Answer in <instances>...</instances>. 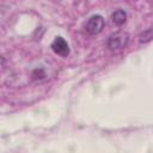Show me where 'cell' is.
<instances>
[{
	"label": "cell",
	"mask_w": 153,
	"mask_h": 153,
	"mask_svg": "<svg viewBox=\"0 0 153 153\" xmlns=\"http://www.w3.org/2000/svg\"><path fill=\"white\" fill-rule=\"evenodd\" d=\"M104 24H105L104 18H103L102 16H99V14H94V16L90 17L88 20L86 22V24H85V30H86L90 35H97V33H99V32L103 30Z\"/></svg>",
	"instance_id": "cell-1"
},
{
	"label": "cell",
	"mask_w": 153,
	"mask_h": 153,
	"mask_svg": "<svg viewBox=\"0 0 153 153\" xmlns=\"http://www.w3.org/2000/svg\"><path fill=\"white\" fill-rule=\"evenodd\" d=\"M128 43V35L124 32H117L109 37L108 47L110 50H121Z\"/></svg>",
	"instance_id": "cell-2"
},
{
	"label": "cell",
	"mask_w": 153,
	"mask_h": 153,
	"mask_svg": "<svg viewBox=\"0 0 153 153\" xmlns=\"http://www.w3.org/2000/svg\"><path fill=\"white\" fill-rule=\"evenodd\" d=\"M51 49L60 56H67L69 54V45L62 37H56L51 43Z\"/></svg>",
	"instance_id": "cell-3"
},
{
	"label": "cell",
	"mask_w": 153,
	"mask_h": 153,
	"mask_svg": "<svg viewBox=\"0 0 153 153\" xmlns=\"http://www.w3.org/2000/svg\"><path fill=\"white\" fill-rule=\"evenodd\" d=\"M111 18H112V22H114L116 25H122V24H124L126 20H127V13H126L123 10H116V11L112 13Z\"/></svg>",
	"instance_id": "cell-4"
},
{
	"label": "cell",
	"mask_w": 153,
	"mask_h": 153,
	"mask_svg": "<svg viewBox=\"0 0 153 153\" xmlns=\"http://www.w3.org/2000/svg\"><path fill=\"white\" fill-rule=\"evenodd\" d=\"M140 39V43H147V42H149L151 39H152V29H147L146 31H143L141 35H140V37H139Z\"/></svg>",
	"instance_id": "cell-5"
},
{
	"label": "cell",
	"mask_w": 153,
	"mask_h": 153,
	"mask_svg": "<svg viewBox=\"0 0 153 153\" xmlns=\"http://www.w3.org/2000/svg\"><path fill=\"white\" fill-rule=\"evenodd\" d=\"M5 63H6V62H5V59H4L2 56H0V72L5 68Z\"/></svg>",
	"instance_id": "cell-6"
}]
</instances>
